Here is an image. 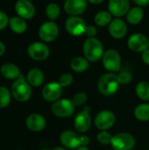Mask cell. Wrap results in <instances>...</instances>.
<instances>
[{"label": "cell", "mask_w": 149, "mask_h": 150, "mask_svg": "<svg viewBox=\"0 0 149 150\" xmlns=\"http://www.w3.org/2000/svg\"><path fill=\"white\" fill-rule=\"evenodd\" d=\"M83 51L85 58L89 62H96L99 61L105 52H104V46L102 42L97 38H88L83 46Z\"/></svg>", "instance_id": "cell-1"}, {"label": "cell", "mask_w": 149, "mask_h": 150, "mask_svg": "<svg viewBox=\"0 0 149 150\" xmlns=\"http://www.w3.org/2000/svg\"><path fill=\"white\" fill-rule=\"evenodd\" d=\"M60 142L66 149H76L80 147H87L90 143V138L86 135H78L74 131L67 130L61 133Z\"/></svg>", "instance_id": "cell-2"}, {"label": "cell", "mask_w": 149, "mask_h": 150, "mask_svg": "<svg viewBox=\"0 0 149 150\" xmlns=\"http://www.w3.org/2000/svg\"><path fill=\"white\" fill-rule=\"evenodd\" d=\"M11 94L14 98L18 102H26L30 99L32 96L31 85L24 78L23 76H20L11 86Z\"/></svg>", "instance_id": "cell-3"}, {"label": "cell", "mask_w": 149, "mask_h": 150, "mask_svg": "<svg viewBox=\"0 0 149 150\" xmlns=\"http://www.w3.org/2000/svg\"><path fill=\"white\" fill-rule=\"evenodd\" d=\"M119 84L117 75L113 73H107L99 78L97 82V89L103 95L111 96L118 91Z\"/></svg>", "instance_id": "cell-4"}, {"label": "cell", "mask_w": 149, "mask_h": 150, "mask_svg": "<svg viewBox=\"0 0 149 150\" xmlns=\"http://www.w3.org/2000/svg\"><path fill=\"white\" fill-rule=\"evenodd\" d=\"M76 105L73 101L68 98L58 99L54 102L51 106V111L56 117L59 118H68L75 112Z\"/></svg>", "instance_id": "cell-5"}, {"label": "cell", "mask_w": 149, "mask_h": 150, "mask_svg": "<svg viewBox=\"0 0 149 150\" xmlns=\"http://www.w3.org/2000/svg\"><path fill=\"white\" fill-rule=\"evenodd\" d=\"M111 146L114 150H132L135 146V139L128 133H119L112 136Z\"/></svg>", "instance_id": "cell-6"}, {"label": "cell", "mask_w": 149, "mask_h": 150, "mask_svg": "<svg viewBox=\"0 0 149 150\" xmlns=\"http://www.w3.org/2000/svg\"><path fill=\"white\" fill-rule=\"evenodd\" d=\"M102 61L105 69L110 72H117L120 69L121 56L119 52L114 49H109L105 52Z\"/></svg>", "instance_id": "cell-7"}, {"label": "cell", "mask_w": 149, "mask_h": 150, "mask_svg": "<svg viewBox=\"0 0 149 150\" xmlns=\"http://www.w3.org/2000/svg\"><path fill=\"white\" fill-rule=\"evenodd\" d=\"M86 27V22L79 16H70L65 22V28L67 32L73 36L84 34Z\"/></svg>", "instance_id": "cell-8"}, {"label": "cell", "mask_w": 149, "mask_h": 150, "mask_svg": "<svg viewBox=\"0 0 149 150\" xmlns=\"http://www.w3.org/2000/svg\"><path fill=\"white\" fill-rule=\"evenodd\" d=\"M116 117L114 113L109 110H104L99 112L94 120L95 126L97 129L101 131H106L107 129H110L113 125L115 124Z\"/></svg>", "instance_id": "cell-9"}, {"label": "cell", "mask_w": 149, "mask_h": 150, "mask_svg": "<svg viewBox=\"0 0 149 150\" xmlns=\"http://www.w3.org/2000/svg\"><path fill=\"white\" fill-rule=\"evenodd\" d=\"M59 34V27L53 21H47L41 25L39 30V36L41 40L51 42L54 40Z\"/></svg>", "instance_id": "cell-10"}, {"label": "cell", "mask_w": 149, "mask_h": 150, "mask_svg": "<svg viewBox=\"0 0 149 150\" xmlns=\"http://www.w3.org/2000/svg\"><path fill=\"white\" fill-rule=\"evenodd\" d=\"M75 128L79 133L87 132L91 126V118L90 115V107L86 105L75 118Z\"/></svg>", "instance_id": "cell-11"}, {"label": "cell", "mask_w": 149, "mask_h": 150, "mask_svg": "<svg viewBox=\"0 0 149 150\" xmlns=\"http://www.w3.org/2000/svg\"><path fill=\"white\" fill-rule=\"evenodd\" d=\"M28 55L35 61H44L46 60L49 54L48 47L42 42H33L27 48Z\"/></svg>", "instance_id": "cell-12"}, {"label": "cell", "mask_w": 149, "mask_h": 150, "mask_svg": "<svg viewBox=\"0 0 149 150\" xmlns=\"http://www.w3.org/2000/svg\"><path fill=\"white\" fill-rule=\"evenodd\" d=\"M127 46L133 52H144L148 48L149 40L142 33H134L129 37Z\"/></svg>", "instance_id": "cell-13"}, {"label": "cell", "mask_w": 149, "mask_h": 150, "mask_svg": "<svg viewBox=\"0 0 149 150\" xmlns=\"http://www.w3.org/2000/svg\"><path fill=\"white\" fill-rule=\"evenodd\" d=\"M62 92V87L58 82H51L46 84L42 90V97L47 102L57 101Z\"/></svg>", "instance_id": "cell-14"}, {"label": "cell", "mask_w": 149, "mask_h": 150, "mask_svg": "<svg viewBox=\"0 0 149 150\" xmlns=\"http://www.w3.org/2000/svg\"><path fill=\"white\" fill-rule=\"evenodd\" d=\"M108 9L112 15L120 18L127 14L130 10V4L128 0H110Z\"/></svg>", "instance_id": "cell-15"}, {"label": "cell", "mask_w": 149, "mask_h": 150, "mask_svg": "<svg viewBox=\"0 0 149 150\" xmlns=\"http://www.w3.org/2000/svg\"><path fill=\"white\" fill-rule=\"evenodd\" d=\"M87 2V0H66L64 3V11L70 16H79L85 11Z\"/></svg>", "instance_id": "cell-16"}, {"label": "cell", "mask_w": 149, "mask_h": 150, "mask_svg": "<svg viewBox=\"0 0 149 150\" xmlns=\"http://www.w3.org/2000/svg\"><path fill=\"white\" fill-rule=\"evenodd\" d=\"M15 11L17 14L24 19H30L35 14L34 6L28 0H18L15 4Z\"/></svg>", "instance_id": "cell-17"}, {"label": "cell", "mask_w": 149, "mask_h": 150, "mask_svg": "<svg viewBox=\"0 0 149 150\" xmlns=\"http://www.w3.org/2000/svg\"><path fill=\"white\" fill-rule=\"evenodd\" d=\"M127 33V25L126 22L120 18H114L109 25V33L115 39H122Z\"/></svg>", "instance_id": "cell-18"}, {"label": "cell", "mask_w": 149, "mask_h": 150, "mask_svg": "<svg viewBox=\"0 0 149 150\" xmlns=\"http://www.w3.org/2000/svg\"><path fill=\"white\" fill-rule=\"evenodd\" d=\"M25 125L30 131L40 132L46 127L47 121L42 115L39 113H32L26 118Z\"/></svg>", "instance_id": "cell-19"}, {"label": "cell", "mask_w": 149, "mask_h": 150, "mask_svg": "<svg viewBox=\"0 0 149 150\" xmlns=\"http://www.w3.org/2000/svg\"><path fill=\"white\" fill-rule=\"evenodd\" d=\"M0 71L4 77L10 79V80H16L21 76L18 67L17 65H15L13 63H10V62L3 64Z\"/></svg>", "instance_id": "cell-20"}, {"label": "cell", "mask_w": 149, "mask_h": 150, "mask_svg": "<svg viewBox=\"0 0 149 150\" xmlns=\"http://www.w3.org/2000/svg\"><path fill=\"white\" fill-rule=\"evenodd\" d=\"M26 80L32 87H40L44 82V74L39 69H32L28 71Z\"/></svg>", "instance_id": "cell-21"}, {"label": "cell", "mask_w": 149, "mask_h": 150, "mask_svg": "<svg viewBox=\"0 0 149 150\" xmlns=\"http://www.w3.org/2000/svg\"><path fill=\"white\" fill-rule=\"evenodd\" d=\"M144 11L141 6H135L130 9L126 14V20L132 25H137L143 19Z\"/></svg>", "instance_id": "cell-22"}, {"label": "cell", "mask_w": 149, "mask_h": 150, "mask_svg": "<svg viewBox=\"0 0 149 150\" xmlns=\"http://www.w3.org/2000/svg\"><path fill=\"white\" fill-rule=\"evenodd\" d=\"M9 25L11 29L16 33H23L26 31L27 24L25 20L22 18L12 17L9 20Z\"/></svg>", "instance_id": "cell-23"}, {"label": "cell", "mask_w": 149, "mask_h": 150, "mask_svg": "<svg viewBox=\"0 0 149 150\" xmlns=\"http://www.w3.org/2000/svg\"><path fill=\"white\" fill-rule=\"evenodd\" d=\"M90 64H89V61L86 58L83 57H75L74 59H72L71 62H70V68L77 73H82L84 72L88 69Z\"/></svg>", "instance_id": "cell-24"}, {"label": "cell", "mask_w": 149, "mask_h": 150, "mask_svg": "<svg viewBox=\"0 0 149 150\" xmlns=\"http://www.w3.org/2000/svg\"><path fill=\"white\" fill-rule=\"evenodd\" d=\"M95 23L99 26H106L110 25L112 20V15L110 11H98L94 18Z\"/></svg>", "instance_id": "cell-25"}, {"label": "cell", "mask_w": 149, "mask_h": 150, "mask_svg": "<svg viewBox=\"0 0 149 150\" xmlns=\"http://www.w3.org/2000/svg\"><path fill=\"white\" fill-rule=\"evenodd\" d=\"M134 117L141 121L149 120V104H141L134 110Z\"/></svg>", "instance_id": "cell-26"}, {"label": "cell", "mask_w": 149, "mask_h": 150, "mask_svg": "<svg viewBox=\"0 0 149 150\" xmlns=\"http://www.w3.org/2000/svg\"><path fill=\"white\" fill-rule=\"evenodd\" d=\"M136 94L141 100H149V83L148 82H140L136 85Z\"/></svg>", "instance_id": "cell-27"}, {"label": "cell", "mask_w": 149, "mask_h": 150, "mask_svg": "<svg viewBox=\"0 0 149 150\" xmlns=\"http://www.w3.org/2000/svg\"><path fill=\"white\" fill-rule=\"evenodd\" d=\"M11 103V92L10 91L4 87L0 86V108L7 107Z\"/></svg>", "instance_id": "cell-28"}, {"label": "cell", "mask_w": 149, "mask_h": 150, "mask_svg": "<svg viewBox=\"0 0 149 150\" xmlns=\"http://www.w3.org/2000/svg\"><path fill=\"white\" fill-rule=\"evenodd\" d=\"M60 7L58 4H54V3H51L49 4L47 6V9H46V13H47V16L48 17L49 19L51 20H54L56 19L59 15H60Z\"/></svg>", "instance_id": "cell-29"}, {"label": "cell", "mask_w": 149, "mask_h": 150, "mask_svg": "<svg viewBox=\"0 0 149 150\" xmlns=\"http://www.w3.org/2000/svg\"><path fill=\"white\" fill-rule=\"evenodd\" d=\"M97 140L102 145H111L112 140V135L110 133H108L107 131H101L100 133L97 134Z\"/></svg>", "instance_id": "cell-30"}, {"label": "cell", "mask_w": 149, "mask_h": 150, "mask_svg": "<svg viewBox=\"0 0 149 150\" xmlns=\"http://www.w3.org/2000/svg\"><path fill=\"white\" fill-rule=\"evenodd\" d=\"M87 100H88V96L84 92H78L72 98V101L76 106H77V105L80 106V105H84L87 102Z\"/></svg>", "instance_id": "cell-31"}, {"label": "cell", "mask_w": 149, "mask_h": 150, "mask_svg": "<svg viewBox=\"0 0 149 150\" xmlns=\"http://www.w3.org/2000/svg\"><path fill=\"white\" fill-rule=\"evenodd\" d=\"M73 76L69 73H65V74H62L60 78H59V81L58 83H60V85L63 88V87H68L72 83H73Z\"/></svg>", "instance_id": "cell-32"}, {"label": "cell", "mask_w": 149, "mask_h": 150, "mask_svg": "<svg viewBox=\"0 0 149 150\" xmlns=\"http://www.w3.org/2000/svg\"><path fill=\"white\" fill-rule=\"evenodd\" d=\"M118 79L119 83L121 84H126L132 82L133 80V76L130 72L128 71H123L118 76Z\"/></svg>", "instance_id": "cell-33"}, {"label": "cell", "mask_w": 149, "mask_h": 150, "mask_svg": "<svg viewBox=\"0 0 149 150\" xmlns=\"http://www.w3.org/2000/svg\"><path fill=\"white\" fill-rule=\"evenodd\" d=\"M9 20L10 19L8 16L4 12L0 11V30H3L6 27V25L9 24Z\"/></svg>", "instance_id": "cell-34"}, {"label": "cell", "mask_w": 149, "mask_h": 150, "mask_svg": "<svg viewBox=\"0 0 149 150\" xmlns=\"http://www.w3.org/2000/svg\"><path fill=\"white\" fill-rule=\"evenodd\" d=\"M97 30L94 25H87L84 33L85 35H87L89 38H94L97 35Z\"/></svg>", "instance_id": "cell-35"}, {"label": "cell", "mask_w": 149, "mask_h": 150, "mask_svg": "<svg viewBox=\"0 0 149 150\" xmlns=\"http://www.w3.org/2000/svg\"><path fill=\"white\" fill-rule=\"evenodd\" d=\"M141 59L143 61V62L147 65H149V49L148 48L147 50H145L144 52H142V55H141Z\"/></svg>", "instance_id": "cell-36"}, {"label": "cell", "mask_w": 149, "mask_h": 150, "mask_svg": "<svg viewBox=\"0 0 149 150\" xmlns=\"http://www.w3.org/2000/svg\"><path fill=\"white\" fill-rule=\"evenodd\" d=\"M138 6H147L149 4V0H133Z\"/></svg>", "instance_id": "cell-37"}, {"label": "cell", "mask_w": 149, "mask_h": 150, "mask_svg": "<svg viewBox=\"0 0 149 150\" xmlns=\"http://www.w3.org/2000/svg\"><path fill=\"white\" fill-rule=\"evenodd\" d=\"M4 52H5V46L2 41H0V56H2L4 54Z\"/></svg>", "instance_id": "cell-38"}, {"label": "cell", "mask_w": 149, "mask_h": 150, "mask_svg": "<svg viewBox=\"0 0 149 150\" xmlns=\"http://www.w3.org/2000/svg\"><path fill=\"white\" fill-rule=\"evenodd\" d=\"M88 2H90V4H101L104 0H87Z\"/></svg>", "instance_id": "cell-39"}, {"label": "cell", "mask_w": 149, "mask_h": 150, "mask_svg": "<svg viewBox=\"0 0 149 150\" xmlns=\"http://www.w3.org/2000/svg\"><path fill=\"white\" fill-rule=\"evenodd\" d=\"M52 150H67V149H64V148H61V147H56V148L53 149Z\"/></svg>", "instance_id": "cell-40"}, {"label": "cell", "mask_w": 149, "mask_h": 150, "mask_svg": "<svg viewBox=\"0 0 149 150\" xmlns=\"http://www.w3.org/2000/svg\"><path fill=\"white\" fill-rule=\"evenodd\" d=\"M76 150H90L87 147H80L78 149H76Z\"/></svg>", "instance_id": "cell-41"}, {"label": "cell", "mask_w": 149, "mask_h": 150, "mask_svg": "<svg viewBox=\"0 0 149 150\" xmlns=\"http://www.w3.org/2000/svg\"><path fill=\"white\" fill-rule=\"evenodd\" d=\"M145 150H148V149H145Z\"/></svg>", "instance_id": "cell-42"}]
</instances>
